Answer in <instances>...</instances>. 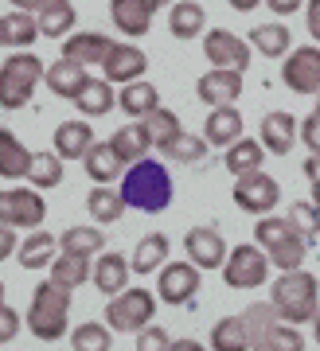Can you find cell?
Instances as JSON below:
<instances>
[{
    "mask_svg": "<svg viewBox=\"0 0 320 351\" xmlns=\"http://www.w3.org/2000/svg\"><path fill=\"white\" fill-rule=\"evenodd\" d=\"M312 207H317V211H320V180H317V184H312Z\"/></svg>",
    "mask_w": 320,
    "mask_h": 351,
    "instance_id": "obj_56",
    "label": "cell"
},
{
    "mask_svg": "<svg viewBox=\"0 0 320 351\" xmlns=\"http://www.w3.org/2000/svg\"><path fill=\"white\" fill-rule=\"evenodd\" d=\"M122 199L129 207L145 215H160L168 211V203H172V172L164 168L160 160H141L133 168H125V180H122Z\"/></svg>",
    "mask_w": 320,
    "mask_h": 351,
    "instance_id": "obj_1",
    "label": "cell"
},
{
    "mask_svg": "<svg viewBox=\"0 0 320 351\" xmlns=\"http://www.w3.org/2000/svg\"><path fill=\"white\" fill-rule=\"evenodd\" d=\"M157 8H160L157 0H110V20L117 24L122 36H145L152 27Z\"/></svg>",
    "mask_w": 320,
    "mask_h": 351,
    "instance_id": "obj_16",
    "label": "cell"
},
{
    "mask_svg": "<svg viewBox=\"0 0 320 351\" xmlns=\"http://www.w3.org/2000/svg\"><path fill=\"white\" fill-rule=\"evenodd\" d=\"M102 71H106V82H122V86H129V82H137V78L148 71V59L145 51L133 47V43H113L110 55H106V63H102Z\"/></svg>",
    "mask_w": 320,
    "mask_h": 351,
    "instance_id": "obj_14",
    "label": "cell"
},
{
    "mask_svg": "<svg viewBox=\"0 0 320 351\" xmlns=\"http://www.w3.org/2000/svg\"><path fill=\"white\" fill-rule=\"evenodd\" d=\"M20 316H16V308H8V304H0V343H8V339H16V332H20Z\"/></svg>",
    "mask_w": 320,
    "mask_h": 351,
    "instance_id": "obj_48",
    "label": "cell"
},
{
    "mask_svg": "<svg viewBox=\"0 0 320 351\" xmlns=\"http://www.w3.org/2000/svg\"><path fill=\"white\" fill-rule=\"evenodd\" d=\"M117 106H122L129 117H137V121H145L148 113L160 106V94L152 82H145V78H137V82H129V86H122V94H117Z\"/></svg>",
    "mask_w": 320,
    "mask_h": 351,
    "instance_id": "obj_27",
    "label": "cell"
},
{
    "mask_svg": "<svg viewBox=\"0 0 320 351\" xmlns=\"http://www.w3.org/2000/svg\"><path fill=\"white\" fill-rule=\"evenodd\" d=\"M157 293L164 304H187L199 293V269L192 262H168L160 269Z\"/></svg>",
    "mask_w": 320,
    "mask_h": 351,
    "instance_id": "obj_13",
    "label": "cell"
},
{
    "mask_svg": "<svg viewBox=\"0 0 320 351\" xmlns=\"http://www.w3.org/2000/svg\"><path fill=\"white\" fill-rule=\"evenodd\" d=\"M43 75H47V66H43L39 55H32V51L8 55V59L0 63V106H4V110L27 106L32 94H36V86L43 82Z\"/></svg>",
    "mask_w": 320,
    "mask_h": 351,
    "instance_id": "obj_5",
    "label": "cell"
},
{
    "mask_svg": "<svg viewBox=\"0 0 320 351\" xmlns=\"http://www.w3.org/2000/svg\"><path fill=\"white\" fill-rule=\"evenodd\" d=\"M27 180H32V188L43 191V188H59L62 184V156L55 149H43L32 156V172H27Z\"/></svg>",
    "mask_w": 320,
    "mask_h": 351,
    "instance_id": "obj_39",
    "label": "cell"
},
{
    "mask_svg": "<svg viewBox=\"0 0 320 351\" xmlns=\"http://www.w3.org/2000/svg\"><path fill=\"white\" fill-rule=\"evenodd\" d=\"M71 27H74V4L71 0H43V4H39V32L47 39L71 36Z\"/></svg>",
    "mask_w": 320,
    "mask_h": 351,
    "instance_id": "obj_30",
    "label": "cell"
},
{
    "mask_svg": "<svg viewBox=\"0 0 320 351\" xmlns=\"http://www.w3.org/2000/svg\"><path fill=\"white\" fill-rule=\"evenodd\" d=\"M242 324H247V336H250V351H262L266 348V336L282 324V316H277L273 304L258 301V304H250L247 313H242Z\"/></svg>",
    "mask_w": 320,
    "mask_h": 351,
    "instance_id": "obj_29",
    "label": "cell"
},
{
    "mask_svg": "<svg viewBox=\"0 0 320 351\" xmlns=\"http://www.w3.org/2000/svg\"><path fill=\"white\" fill-rule=\"evenodd\" d=\"M270 277V258L262 246H234L222 262V281L227 289H258Z\"/></svg>",
    "mask_w": 320,
    "mask_h": 351,
    "instance_id": "obj_8",
    "label": "cell"
},
{
    "mask_svg": "<svg viewBox=\"0 0 320 351\" xmlns=\"http://www.w3.org/2000/svg\"><path fill=\"white\" fill-rule=\"evenodd\" d=\"M71 348H74V351H110V328H106V324H94V320L78 324V328L71 332Z\"/></svg>",
    "mask_w": 320,
    "mask_h": 351,
    "instance_id": "obj_43",
    "label": "cell"
},
{
    "mask_svg": "<svg viewBox=\"0 0 320 351\" xmlns=\"http://www.w3.org/2000/svg\"><path fill=\"white\" fill-rule=\"evenodd\" d=\"M141 125H145V133L152 137V149H160V152H164L176 137H180V133H184V129H180V117H176L172 110H164V106H157V110L141 121Z\"/></svg>",
    "mask_w": 320,
    "mask_h": 351,
    "instance_id": "obj_36",
    "label": "cell"
},
{
    "mask_svg": "<svg viewBox=\"0 0 320 351\" xmlns=\"http://www.w3.org/2000/svg\"><path fill=\"white\" fill-rule=\"evenodd\" d=\"M43 82H47V90L55 94V98H78L82 94V86L90 82L87 66L74 63V59H59V63L47 66V75H43Z\"/></svg>",
    "mask_w": 320,
    "mask_h": 351,
    "instance_id": "obj_18",
    "label": "cell"
},
{
    "mask_svg": "<svg viewBox=\"0 0 320 351\" xmlns=\"http://www.w3.org/2000/svg\"><path fill=\"white\" fill-rule=\"evenodd\" d=\"M39 4L43 0H12V8H20V12H39Z\"/></svg>",
    "mask_w": 320,
    "mask_h": 351,
    "instance_id": "obj_55",
    "label": "cell"
},
{
    "mask_svg": "<svg viewBox=\"0 0 320 351\" xmlns=\"http://www.w3.org/2000/svg\"><path fill=\"white\" fill-rule=\"evenodd\" d=\"M110 145L117 149V156H122L129 168H133V164H141V160L148 156V149H152V137L145 133V125H141V121H133V125L117 129V133L110 137Z\"/></svg>",
    "mask_w": 320,
    "mask_h": 351,
    "instance_id": "obj_28",
    "label": "cell"
},
{
    "mask_svg": "<svg viewBox=\"0 0 320 351\" xmlns=\"http://www.w3.org/2000/svg\"><path fill=\"white\" fill-rule=\"evenodd\" d=\"M227 4H231L234 12H254V8H258L262 0H227Z\"/></svg>",
    "mask_w": 320,
    "mask_h": 351,
    "instance_id": "obj_54",
    "label": "cell"
},
{
    "mask_svg": "<svg viewBox=\"0 0 320 351\" xmlns=\"http://www.w3.org/2000/svg\"><path fill=\"white\" fill-rule=\"evenodd\" d=\"M277 199H282V188H277V180H273V176L254 172V176L234 180V207H238V211L266 219V215L277 207Z\"/></svg>",
    "mask_w": 320,
    "mask_h": 351,
    "instance_id": "obj_10",
    "label": "cell"
},
{
    "mask_svg": "<svg viewBox=\"0 0 320 351\" xmlns=\"http://www.w3.org/2000/svg\"><path fill=\"white\" fill-rule=\"evenodd\" d=\"M247 43H254L266 59H285V55H289L293 36H289V27H285V24H258L247 36Z\"/></svg>",
    "mask_w": 320,
    "mask_h": 351,
    "instance_id": "obj_34",
    "label": "cell"
},
{
    "mask_svg": "<svg viewBox=\"0 0 320 351\" xmlns=\"http://www.w3.org/2000/svg\"><path fill=\"white\" fill-rule=\"evenodd\" d=\"M39 36V20L32 12H4L0 16V47H27Z\"/></svg>",
    "mask_w": 320,
    "mask_h": 351,
    "instance_id": "obj_26",
    "label": "cell"
},
{
    "mask_svg": "<svg viewBox=\"0 0 320 351\" xmlns=\"http://www.w3.org/2000/svg\"><path fill=\"white\" fill-rule=\"evenodd\" d=\"M297 121H293V113H285V110H273L262 117V149L273 152V156H285V152L297 145Z\"/></svg>",
    "mask_w": 320,
    "mask_h": 351,
    "instance_id": "obj_17",
    "label": "cell"
},
{
    "mask_svg": "<svg viewBox=\"0 0 320 351\" xmlns=\"http://www.w3.org/2000/svg\"><path fill=\"white\" fill-rule=\"evenodd\" d=\"M203 137L207 145L215 149H231L242 141V113L234 110V106H219V110H211L207 125H203Z\"/></svg>",
    "mask_w": 320,
    "mask_h": 351,
    "instance_id": "obj_20",
    "label": "cell"
},
{
    "mask_svg": "<svg viewBox=\"0 0 320 351\" xmlns=\"http://www.w3.org/2000/svg\"><path fill=\"white\" fill-rule=\"evenodd\" d=\"M12 250H16V230L12 226H0V262H4Z\"/></svg>",
    "mask_w": 320,
    "mask_h": 351,
    "instance_id": "obj_51",
    "label": "cell"
},
{
    "mask_svg": "<svg viewBox=\"0 0 320 351\" xmlns=\"http://www.w3.org/2000/svg\"><path fill=\"white\" fill-rule=\"evenodd\" d=\"M55 250H59V239H55V234H47V230H32V234L20 242L16 258H20L24 269H47V265H55Z\"/></svg>",
    "mask_w": 320,
    "mask_h": 351,
    "instance_id": "obj_25",
    "label": "cell"
},
{
    "mask_svg": "<svg viewBox=\"0 0 320 351\" xmlns=\"http://www.w3.org/2000/svg\"><path fill=\"white\" fill-rule=\"evenodd\" d=\"M27 328L43 343H55V339L67 336V328H71V289L55 285L51 277L39 281L36 293H32V308H27Z\"/></svg>",
    "mask_w": 320,
    "mask_h": 351,
    "instance_id": "obj_3",
    "label": "cell"
},
{
    "mask_svg": "<svg viewBox=\"0 0 320 351\" xmlns=\"http://www.w3.org/2000/svg\"><path fill=\"white\" fill-rule=\"evenodd\" d=\"M87 277H94V269H90V258H74V254H59L55 258V265H51V281L62 289H78Z\"/></svg>",
    "mask_w": 320,
    "mask_h": 351,
    "instance_id": "obj_40",
    "label": "cell"
},
{
    "mask_svg": "<svg viewBox=\"0 0 320 351\" xmlns=\"http://www.w3.org/2000/svg\"><path fill=\"white\" fill-rule=\"evenodd\" d=\"M305 24H308V36L320 43V0H308L305 4Z\"/></svg>",
    "mask_w": 320,
    "mask_h": 351,
    "instance_id": "obj_49",
    "label": "cell"
},
{
    "mask_svg": "<svg viewBox=\"0 0 320 351\" xmlns=\"http://www.w3.org/2000/svg\"><path fill=\"white\" fill-rule=\"evenodd\" d=\"M312 113H320V94H317V110H312Z\"/></svg>",
    "mask_w": 320,
    "mask_h": 351,
    "instance_id": "obj_59",
    "label": "cell"
},
{
    "mask_svg": "<svg viewBox=\"0 0 320 351\" xmlns=\"http://www.w3.org/2000/svg\"><path fill=\"white\" fill-rule=\"evenodd\" d=\"M157 316V297L148 293L145 285L141 289H125L117 293L110 304H106V320H110L113 332H145Z\"/></svg>",
    "mask_w": 320,
    "mask_h": 351,
    "instance_id": "obj_6",
    "label": "cell"
},
{
    "mask_svg": "<svg viewBox=\"0 0 320 351\" xmlns=\"http://www.w3.org/2000/svg\"><path fill=\"white\" fill-rule=\"evenodd\" d=\"M87 207H90V215H94L98 223H117L129 203L122 199V191L106 188V184H94V188H90V195H87Z\"/></svg>",
    "mask_w": 320,
    "mask_h": 351,
    "instance_id": "obj_37",
    "label": "cell"
},
{
    "mask_svg": "<svg viewBox=\"0 0 320 351\" xmlns=\"http://www.w3.org/2000/svg\"><path fill=\"white\" fill-rule=\"evenodd\" d=\"M301 172H305L308 180H312V184H317V180H320V152H308V160L301 164Z\"/></svg>",
    "mask_w": 320,
    "mask_h": 351,
    "instance_id": "obj_52",
    "label": "cell"
},
{
    "mask_svg": "<svg viewBox=\"0 0 320 351\" xmlns=\"http://www.w3.org/2000/svg\"><path fill=\"white\" fill-rule=\"evenodd\" d=\"M211 351H250L242 316H222L219 324L211 328Z\"/></svg>",
    "mask_w": 320,
    "mask_h": 351,
    "instance_id": "obj_35",
    "label": "cell"
},
{
    "mask_svg": "<svg viewBox=\"0 0 320 351\" xmlns=\"http://www.w3.org/2000/svg\"><path fill=\"white\" fill-rule=\"evenodd\" d=\"M312 336H317V343H320V316L312 320Z\"/></svg>",
    "mask_w": 320,
    "mask_h": 351,
    "instance_id": "obj_57",
    "label": "cell"
},
{
    "mask_svg": "<svg viewBox=\"0 0 320 351\" xmlns=\"http://www.w3.org/2000/svg\"><path fill=\"white\" fill-rule=\"evenodd\" d=\"M137 351H172V339L160 324H148L145 332H137Z\"/></svg>",
    "mask_w": 320,
    "mask_h": 351,
    "instance_id": "obj_46",
    "label": "cell"
},
{
    "mask_svg": "<svg viewBox=\"0 0 320 351\" xmlns=\"http://www.w3.org/2000/svg\"><path fill=\"white\" fill-rule=\"evenodd\" d=\"M90 149H94V129L87 121H62L55 129V152L62 160H87Z\"/></svg>",
    "mask_w": 320,
    "mask_h": 351,
    "instance_id": "obj_22",
    "label": "cell"
},
{
    "mask_svg": "<svg viewBox=\"0 0 320 351\" xmlns=\"http://www.w3.org/2000/svg\"><path fill=\"white\" fill-rule=\"evenodd\" d=\"M207 137H196V133H180V137L164 149V156L168 160H176V164H199L203 156H207Z\"/></svg>",
    "mask_w": 320,
    "mask_h": 351,
    "instance_id": "obj_42",
    "label": "cell"
},
{
    "mask_svg": "<svg viewBox=\"0 0 320 351\" xmlns=\"http://www.w3.org/2000/svg\"><path fill=\"white\" fill-rule=\"evenodd\" d=\"M301 141H305L308 152H320V113H308L301 121Z\"/></svg>",
    "mask_w": 320,
    "mask_h": 351,
    "instance_id": "obj_47",
    "label": "cell"
},
{
    "mask_svg": "<svg viewBox=\"0 0 320 351\" xmlns=\"http://www.w3.org/2000/svg\"><path fill=\"white\" fill-rule=\"evenodd\" d=\"M110 39L98 36V32H78V36H67V43H62V59H74V63H106V55H110Z\"/></svg>",
    "mask_w": 320,
    "mask_h": 351,
    "instance_id": "obj_23",
    "label": "cell"
},
{
    "mask_svg": "<svg viewBox=\"0 0 320 351\" xmlns=\"http://www.w3.org/2000/svg\"><path fill=\"white\" fill-rule=\"evenodd\" d=\"M270 304L277 308L285 324H308L320 316V285L308 269H289L277 274V281L270 285Z\"/></svg>",
    "mask_w": 320,
    "mask_h": 351,
    "instance_id": "obj_2",
    "label": "cell"
},
{
    "mask_svg": "<svg viewBox=\"0 0 320 351\" xmlns=\"http://www.w3.org/2000/svg\"><path fill=\"white\" fill-rule=\"evenodd\" d=\"M32 156H36V152L27 149L12 129L0 125V176H4V180H27V172H32Z\"/></svg>",
    "mask_w": 320,
    "mask_h": 351,
    "instance_id": "obj_19",
    "label": "cell"
},
{
    "mask_svg": "<svg viewBox=\"0 0 320 351\" xmlns=\"http://www.w3.org/2000/svg\"><path fill=\"white\" fill-rule=\"evenodd\" d=\"M87 176L94 180V184H106L110 188L113 180L122 176V168H125V160L117 156V149H113L110 141H94V149L87 152Z\"/></svg>",
    "mask_w": 320,
    "mask_h": 351,
    "instance_id": "obj_24",
    "label": "cell"
},
{
    "mask_svg": "<svg viewBox=\"0 0 320 351\" xmlns=\"http://www.w3.org/2000/svg\"><path fill=\"white\" fill-rule=\"evenodd\" d=\"M59 246H62V254H74V258H94L106 246V234L94 230V226H71V230H62Z\"/></svg>",
    "mask_w": 320,
    "mask_h": 351,
    "instance_id": "obj_38",
    "label": "cell"
},
{
    "mask_svg": "<svg viewBox=\"0 0 320 351\" xmlns=\"http://www.w3.org/2000/svg\"><path fill=\"white\" fill-rule=\"evenodd\" d=\"M157 4H176V0H157Z\"/></svg>",
    "mask_w": 320,
    "mask_h": 351,
    "instance_id": "obj_60",
    "label": "cell"
},
{
    "mask_svg": "<svg viewBox=\"0 0 320 351\" xmlns=\"http://www.w3.org/2000/svg\"><path fill=\"white\" fill-rule=\"evenodd\" d=\"M203 20H207V12L199 8L196 0H180L168 12V32L176 39H196V36H203Z\"/></svg>",
    "mask_w": 320,
    "mask_h": 351,
    "instance_id": "obj_31",
    "label": "cell"
},
{
    "mask_svg": "<svg viewBox=\"0 0 320 351\" xmlns=\"http://www.w3.org/2000/svg\"><path fill=\"white\" fill-rule=\"evenodd\" d=\"M184 250H187V262L196 265V269H222L227 262V242H222L219 230H211V226H192L184 234Z\"/></svg>",
    "mask_w": 320,
    "mask_h": 351,
    "instance_id": "obj_12",
    "label": "cell"
},
{
    "mask_svg": "<svg viewBox=\"0 0 320 351\" xmlns=\"http://www.w3.org/2000/svg\"><path fill=\"white\" fill-rule=\"evenodd\" d=\"M262 351H305V336H301L293 324H285L282 320V324L266 336V348Z\"/></svg>",
    "mask_w": 320,
    "mask_h": 351,
    "instance_id": "obj_45",
    "label": "cell"
},
{
    "mask_svg": "<svg viewBox=\"0 0 320 351\" xmlns=\"http://www.w3.org/2000/svg\"><path fill=\"white\" fill-rule=\"evenodd\" d=\"M266 4H270V12H277V16H293V12L305 8V0H266Z\"/></svg>",
    "mask_w": 320,
    "mask_h": 351,
    "instance_id": "obj_50",
    "label": "cell"
},
{
    "mask_svg": "<svg viewBox=\"0 0 320 351\" xmlns=\"http://www.w3.org/2000/svg\"><path fill=\"white\" fill-rule=\"evenodd\" d=\"M285 219H289V223H293V226L301 230V234H305L308 242H312V239L320 234V211L312 207V203H293Z\"/></svg>",
    "mask_w": 320,
    "mask_h": 351,
    "instance_id": "obj_44",
    "label": "cell"
},
{
    "mask_svg": "<svg viewBox=\"0 0 320 351\" xmlns=\"http://www.w3.org/2000/svg\"><path fill=\"white\" fill-rule=\"evenodd\" d=\"M47 219V199L36 188H0V226L12 230H39Z\"/></svg>",
    "mask_w": 320,
    "mask_h": 351,
    "instance_id": "obj_7",
    "label": "cell"
},
{
    "mask_svg": "<svg viewBox=\"0 0 320 351\" xmlns=\"http://www.w3.org/2000/svg\"><path fill=\"white\" fill-rule=\"evenodd\" d=\"M254 239H258V246L266 250L270 265H277L282 274H289V269H305L308 239L297 230L293 223H289V219H277V215L258 219V226H254Z\"/></svg>",
    "mask_w": 320,
    "mask_h": 351,
    "instance_id": "obj_4",
    "label": "cell"
},
{
    "mask_svg": "<svg viewBox=\"0 0 320 351\" xmlns=\"http://www.w3.org/2000/svg\"><path fill=\"white\" fill-rule=\"evenodd\" d=\"M196 94L203 106H234L238 94H242V75L238 71H207V75L196 82Z\"/></svg>",
    "mask_w": 320,
    "mask_h": 351,
    "instance_id": "obj_15",
    "label": "cell"
},
{
    "mask_svg": "<svg viewBox=\"0 0 320 351\" xmlns=\"http://www.w3.org/2000/svg\"><path fill=\"white\" fill-rule=\"evenodd\" d=\"M0 304H4V281H0Z\"/></svg>",
    "mask_w": 320,
    "mask_h": 351,
    "instance_id": "obj_58",
    "label": "cell"
},
{
    "mask_svg": "<svg viewBox=\"0 0 320 351\" xmlns=\"http://www.w3.org/2000/svg\"><path fill=\"white\" fill-rule=\"evenodd\" d=\"M129 274H133V265H129V258L117 250L102 254L98 262H94V285H98V293H125V285H129Z\"/></svg>",
    "mask_w": 320,
    "mask_h": 351,
    "instance_id": "obj_21",
    "label": "cell"
},
{
    "mask_svg": "<svg viewBox=\"0 0 320 351\" xmlns=\"http://www.w3.org/2000/svg\"><path fill=\"white\" fill-rule=\"evenodd\" d=\"M262 152H266V149H262V141L242 137L238 145H231V149H227V172H231L234 180L262 172Z\"/></svg>",
    "mask_w": 320,
    "mask_h": 351,
    "instance_id": "obj_33",
    "label": "cell"
},
{
    "mask_svg": "<svg viewBox=\"0 0 320 351\" xmlns=\"http://www.w3.org/2000/svg\"><path fill=\"white\" fill-rule=\"evenodd\" d=\"M203 55H207L211 71H238L242 75L250 66V43L238 39L234 32H227V27H211L203 36Z\"/></svg>",
    "mask_w": 320,
    "mask_h": 351,
    "instance_id": "obj_9",
    "label": "cell"
},
{
    "mask_svg": "<svg viewBox=\"0 0 320 351\" xmlns=\"http://www.w3.org/2000/svg\"><path fill=\"white\" fill-rule=\"evenodd\" d=\"M282 82L293 94H320V47H297L285 55Z\"/></svg>",
    "mask_w": 320,
    "mask_h": 351,
    "instance_id": "obj_11",
    "label": "cell"
},
{
    "mask_svg": "<svg viewBox=\"0 0 320 351\" xmlns=\"http://www.w3.org/2000/svg\"><path fill=\"white\" fill-rule=\"evenodd\" d=\"M172 351H207L199 339H172Z\"/></svg>",
    "mask_w": 320,
    "mask_h": 351,
    "instance_id": "obj_53",
    "label": "cell"
},
{
    "mask_svg": "<svg viewBox=\"0 0 320 351\" xmlns=\"http://www.w3.org/2000/svg\"><path fill=\"white\" fill-rule=\"evenodd\" d=\"M164 262H168V239L164 234H145V239L137 242L133 258H129V265H133V274H152V269H164Z\"/></svg>",
    "mask_w": 320,
    "mask_h": 351,
    "instance_id": "obj_32",
    "label": "cell"
},
{
    "mask_svg": "<svg viewBox=\"0 0 320 351\" xmlns=\"http://www.w3.org/2000/svg\"><path fill=\"white\" fill-rule=\"evenodd\" d=\"M74 101H78V110L87 113V117H102V113H110L113 106H117V98H113V90H110L106 78H90Z\"/></svg>",
    "mask_w": 320,
    "mask_h": 351,
    "instance_id": "obj_41",
    "label": "cell"
}]
</instances>
